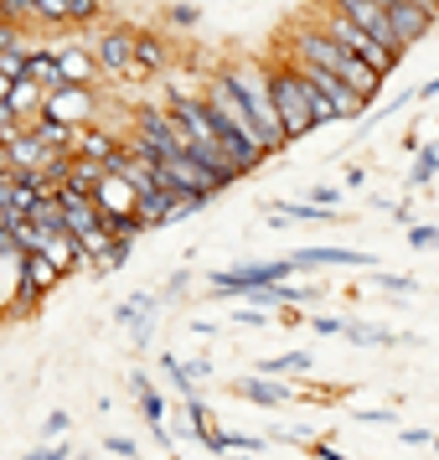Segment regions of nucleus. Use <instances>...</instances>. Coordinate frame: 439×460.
<instances>
[{
	"instance_id": "f257e3e1",
	"label": "nucleus",
	"mask_w": 439,
	"mask_h": 460,
	"mask_svg": "<svg viewBox=\"0 0 439 460\" xmlns=\"http://www.w3.org/2000/svg\"><path fill=\"white\" fill-rule=\"evenodd\" d=\"M285 58H300V63H315V67H326V73H336L347 88L362 93V104H373L377 93H382V73L367 67L362 58H352L347 47H336L315 22H294L290 26V37H285Z\"/></svg>"
},
{
	"instance_id": "f03ea898",
	"label": "nucleus",
	"mask_w": 439,
	"mask_h": 460,
	"mask_svg": "<svg viewBox=\"0 0 439 460\" xmlns=\"http://www.w3.org/2000/svg\"><path fill=\"white\" fill-rule=\"evenodd\" d=\"M228 73V84L238 88V99L249 104L253 125H259V140H264V150H285L290 146V135H285V119H279V104H274V67L264 63H228L223 67Z\"/></svg>"
},
{
	"instance_id": "7ed1b4c3",
	"label": "nucleus",
	"mask_w": 439,
	"mask_h": 460,
	"mask_svg": "<svg viewBox=\"0 0 439 460\" xmlns=\"http://www.w3.org/2000/svg\"><path fill=\"white\" fill-rule=\"evenodd\" d=\"M202 104L212 109V119L228 129V135H233V140H238L243 150H259V155H269V150H264V140H259V125H253L249 104L238 99V88L228 84V73H223V67H217V73H207V84H202Z\"/></svg>"
},
{
	"instance_id": "20e7f679",
	"label": "nucleus",
	"mask_w": 439,
	"mask_h": 460,
	"mask_svg": "<svg viewBox=\"0 0 439 460\" xmlns=\"http://www.w3.org/2000/svg\"><path fill=\"white\" fill-rule=\"evenodd\" d=\"M315 26H320V31H326V37H331L336 47H347L352 58H362L367 67H377L382 78H388V73H393V67L403 63V52H393V47H382L377 37H367L362 26L347 22L341 11H331V5H315Z\"/></svg>"
},
{
	"instance_id": "39448f33",
	"label": "nucleus",
	"mask_w": 439,
	"mask_h": 460,
	"mask_svg": "<svg viewBox=\"0 0 439 460\" xmlns=\"http://www.w3.org/2000/svg\"><path fill=\"white\" fill-rule=\"evenodd\" d=\"M294 274L290 259H259V264H233V270H217L212 274V295H259V290H274Z\"/></svg>"
},
{
	"instance_id": "423d86ee",
	"label": "nucleus",
	"mask_w": 439,
	"mask_h": 460,
	"mask_svg": "<svg viewBox=\"0 0 439 460\" xmlns=\"http://www.w3.org/2000/svg\"><path fill=\"white\" fill-rule=\"evenodd\" d=\"M274 104H279V119H285V135L300 140L315 129V114H311V84L294 73V67H274Z\"/></svg>"
},
{
	"instance_id": "0eeeda50",
	"label": "nucleus",
	"mask_w": 439,
	"mask_h": 460,
	"mask_svg": "<svg viewBox=\"0 0 439 460\" xmlns=\"http://www.w3.org/2000/svg\"><path fill=\"white\" fill-rule=\"evenodd\" d=\"M93 63L104 78H129V84H140V67H135V26H104V31H93Z\"/></svg>"
},
{
	"instance_id": "6e6552de",
	"label": "nucleus",
	"mask_w": 439,
	"mask_h": 460,
	"mask_svg": "<svg viewBox=\"0 0 439 460\" xmlns=\"http://www.w3.org/2000/svg\"><path fill=\"white\" fill-rule=\"evenodd\" d=\"M135 140L155 155V161H171V155H187V140H181V125L171 109H135Z\"/></svg>"
},
{
	"instance_id": "1a4fd4ad",
	"label": "nucleus",
	"mask_w": 439,
	"mask_h": 460,
	"mask_svg": "<svg viewBox=\"0 0 439 460\" xmlns=\"http://www.w3.org/2000/svg\"><path fill=\"white\" fill-rule=\"evenodd\" d=\"M285 67H294V73H300V78H305V84H311L315 93H320V99H331L341 119H356V114L367 109V104H362V93H356V88H347L341 78H336V73H326V67L300 63V58H285Z\"/></svg>"
},
{
	"instance_id": "9d476101",
	"label": "nucleus",
	"mask_w": 439,
	"mask_h": 460,
	"mask_svg": "<svg viewBox=\"0 0 439 460\" xmlns=\"http://www.w3.org/2000/svg\"><path fill=\"white\" fill-rule=\"evenodd\" d=\"M320 5H331V11H341L347 22H356L367 37H377L382 47H393V52H403L393 37V22H388V5L382 0H320Z\"/></svg>"
},
{
	"instance_id": "9b49d317",
	"label": "nucleus",
	"mask_w": 439,
	"mask_h": 460,
	"mask_svg": "<svg viewBox=\"0 0 439 460\" xmlns=\"http://www.w3.org/2000/svg\"><path fill=\"white\" fill-rule=\"evenodd\" d=\"M93 88H57V93H47V114L42 119H57L67 129H93Z\"/></svg>"
},
{
	"instance_id": "f8f14e48",
	"label": "nucleus",
	"mask_w": 439,
	"mask_h": 460,
	"mask_svg": "<svg viewBox=\"0 0 439 460\" xmlns=\"http://www.w3.org/2000/svg\"><path fill=\"white\" fill-rule=\"evenodd\" d=\"M382 5H388V22H393V37H398L403 52L435 31V16H429V11H418L414 0H382Z\"/></svg>"
},
{
	"instance_id": "ddd939ff",
	"label": "nucleus",
	"mask_w": 439,
	"mask_h": 460,
	"mask_svg": "<svg viewBox=\"0 0 439 460\" xmlns=\"http://www.w3.org/2000/svg\"><path fill=\"white\" fill-rule=\"evenodd\" d=\"M290 264H294V270H373V253L326 243V249H294Z\"/></svg>"
},
{
	"instance_id": "4468645a",
	"label": "nucleus",
	"mask_w": 439,
	"mask_h": 460,
	"mask_svg": "<svg viewBox=\"0 0 439 460\" xmlns=\"http://www.w3.org/2000/svg\"><path fill=\"white\" fill-rule=\"evenodd\" d=\"M135 67H140V84H150V78H166L171 67V42L161 37V31H135Z\"/></svg>"
},
{
	"instance_id": "2eb2a0df",
	"label": "nucleus",
	"mask_w": 439,
	"mask_h": 460,
	"mask_svg": "<svg viewBox=\"0 0 439 460\" xmlns=\"http://www.w3.org/2000/svg\"><path fill=\"white\" fill-rule=\"evenodd\" d=\"M155 311H161V295H129V300H119V305H114V321H125L129 332H135V347H145Z\"/></svg>"
},
{
	"instance_id": "dca6fc26",
	"label": "nucleus",
	"mask_w": 439,
	"mask_h": 460,
	"mask_svg": "<svg viewBox=\"0 0 439 460\" xmlns=\"http://www.w3.org/2000/svg\"><path fill=\"white\" fill-rule=\"evenodd\" d=\"M22 295H26V253L22 249H5V253H0V311L16 315Z\"/></svg>"
},
{
	"instance_id": "f3484780",
	"label": "nucleus",
	"mask_w": 439,
	"mask_h": 460,
	"mask_svg": "<svg viewBox=\"0 0 439 460\" xmlns=\"http://www.w3.org/2000/svg\"><path fill=\"white\" fill-rule=\"evenodd\" d=\"M57 52V67H63V84L67 88H93L99 84V63L88 47H52Z\"/></svg>"
},
{
	"instance_id": "a211bd4d",
	"label": "nucleus",
	"mask_w": 439,
	"mask_h": 460,
	"mask_svg": "<svg viewBox=\"0 0 439 460\" xmlns=\"http://www.w3.org/2000/svg\"><path fill=\"white\" fill-rule=\"evenodd\" d=\"M26 78H31L37 88H47V93L67 88V84H63V67H57V52H52V47H31V52H26Z\"/></svg>"
},
{
	"instance_id": "6ab92c4d",
	"label": "nucleus",
	"mask_w": 439,
	"mask_h": 460,
	"mask_svg": "<svg viewBox=\"0 0 439 460\" xmlns=\"http://www.w3.org/2000/svg\"><path fill=\"white\" fill-rule=\"evenodd\" d=\"M238 394L249 398V403H259V409H279V403H290V388L279 383V377H238Z\"/></svg>"
},
{
	"instance_id": "aec40b11",
	"label": "nucleus",
	"mask_w": 439,
	"mask_h": 460,
	"mask_svg": "<svg viewBox=\"0 0 439 460\" xmlns=\"http://www.w3.org/2000/svg\"><path fill=\"white\" fill-rule=\"evenodd\" d=\"M264 212L274 223H336L341 217L336 208H315V202H269Z\"/></svg>"
},
{
	"instance_id": "412c9836",
	"label": "nucleus",
	"mask_w": 439,
	"mask_h": 460,
	"mask_svg": "<svg viewBox=\"0 0 439 460\" xmlns=\"http://www.w3.org/2000/svg\"><path fill=\"white\" fill-rule=\"evenodd\" d=\"M119 150H125V140H119V135H109V129H83L73 155H93V161L114 166V155H119Z\"/></svg>"
},
{
	"instance_id": "4be33fe9",
	"label": "nucleus",
	"mask_w": 439,
	"mask_h": 460,
	"mask_svg": "<svg viewBox=\"0 0 439 460\" xmlns=\"http://www.w3.org/2000/svg\"><path fill=\"white\" fill-rule=\"evenodd\" d=\"M129 388H135V398H140V414H145V424H150V429H161V424H166V398L150 388V377H145V373L129 377Z\"/></svg>"
},
{
	"instance_id": "5701e85b",
	"label": "nucleus",
	"mask_w": 439,
	"mask_h": 460,
	"mask_svg": "<svg viewBox=\"0 0 439 460\" xmlns=\"http://www.w3.org/2000/svg\"><path fill=\"white\" fill-rule=\"evenodd\" d=\"M31 135H37L47 150H67V155H73L83 129H67V125H57V119H37V129H31Z\"/></svg>"
},
{
	"instance_id": "b1692460",
	"label": "nucleus",
	"mask_w": 439,
	"mask_h": 460,
	"mask_svg": "<svg viewBox=\"0 0 439 460\" xmlns=\"http://www.w3.org/2000/svg\"><path fill=\"white\" fill-rule=\"evenodd\" d=\"M315 362L311 352H279V357H264L259 362V377H285V373H311Z\"/></svg>"
},
{
	"instance_id": "393cba45",
	"label": "nucleus",
	"mask_w": 439,
	"mask_h": 460,
	"mask_svg": "<svg viewBox=\"0 0 439 460\" xmlns=\"http://www.w3.org/2000/svg\"><path fill=\"white\" fill-rule=\"evenodd\" d=\"M435 171H439V140L418 150V166L408 171V181H414V187H429V181H435Z\"/></svg>"
},
{
	"instance_id": "a878e982",
	"label": "nucleus",
	"mask_w": 439,
	"mask_h": 460,
	"mask_svg": "<svg viewBox=\"0 0 439 460\" xmlns=\"http://www.w3.org/2000/svg\"><path fill=\"white\" fill-rule=\"evenodd\" d=\"M347 341H367V347H393L398 336L393 332H377V326H362V321H347Z\"/></svg>"
},
{
	"instance_id": "bb28decb",
	"label": "nucleus",
	"mask_w": 439,
	"mask_h": 460,
	"mask_svg": "<svg viewBox=\"0 0 439 460\" xmlns=\"http://www.w3.org/2000/svg\"><path fill=\"white\" fill-rule=\"evenodd\" d=\"M37 22L67 26V22H73V0H37Z\"/></svg>"
},
{
	"instance_id": "cd10ccee",
	"label": "nucleus",
	"mask_w": 439,
	"mask_h": 460,
	"mask_svg": "<svg viewBox=\"0 0 439 460\" xmlns=\"http://www.w3.org/2000/svg\"><path fill=\"white\" fill-rule=\"evenodd\" d=\"M377 285L388 295H418V279H408V274H377Z\"/></svg>"
},
{
	"instance_id": "c85d7f7f",
	"label": "nucleus",
	"mask_w": 439,
	"mask_h": 460,
	"mask_svg": "<svg viewBox=\"0 0 439 460\" xmlns=\"http://www.w3.org/2000/svg\"><path fill=\"white\" fill-rule=\"evenodd\" d=\"M166 22L187 31V26H197V22H202V11H197V5H171V11H166Z\"/></svg>"
},
{
	"instance_id": "c756f323",
	"label": "nucleus",
	"mask_w": 439,
	"mask_h": 460,
	"mask_svg": "<svg viewBox=\"0 0 439 460\" xmlns=\"http://www.w3.org/2000/svg\"><path fill=\"white\" fill-rule=\"evenodd\" d=\"M408 243H414V249H435V243H439V228H429V223H414V228H408Z\"/></svg>"
},
{
	"instance_id": "7c9ffc66",
	"label": "nucleus",
	"mask_w": 439,
	"mask_h": 460,
	"mask_svg": "<svg viewBox=\"0 0 439 460\" xmlns=\"http://www.w3.org/2000/svg\"><path fill=\"white\" fill-rule=\"evenodd\" d=\"M22 460H78V456H73V445H42V450H31Z\"/></svg>"
},
{
	"instance_id": "2f4dec72",
	"label": "nucleus",
	"mask_w": 439,
	"mask_h": 460,
	"mask_svg": "<svg viewBox=\"0 0 439 460\" xmlns=\"http://www.w3.org/2000/svg\"><path fill=\"white\" fill-rule=\"evenodd\" d=\"M311 332H315V336H341V332H347V321H336V315H315Z\"/></svg>"
},
{
	"instance_id": "473e14b6",
	"label": "nucleus",
	"mask_w": 439,
	"mask_h": 460,
	"mask_svg": "<svg viewBox=\"0 0 439 460\" xmlns=\"http://www.w3.org/2000/svg\"><path fill=\"white\" fill-rule=\"evenodd\" d=\"M5 11H11V22L22 26V22H31V16H37V0H5Z\"/></svg>"
},
{
	"instance_id": "72a5a7b5",
	"label": "nucleus",
	"mask_w": 439,
	"mask_h": 460,
	"mask_svg": "<svg viewBox=\"0 0 439 460\" xmlns=\"http://www.w3.org/2000/svg\"><path fill=\"white\" fill-rule=\"evenodd\" d=\"M233 321H238V326H269V315L259 311V305H243V311L233 315Z\"/></svg>"
},
{
	"instance_id": "f704fd0d",
	"label": "nucleus",
	"mask_w": 439,
	"mask_h": 460,
	"mask_svg": "<svg viewBox=\"0 0 439 460\" xmlns=\"http://www.w3.org/2000/svg\"><path fill=\"white\" fill-rule=\"evenodd\" d=\"M104 445H109V456H119V460H135V439L114 435V439H104Z\"/></svg>"
},
{
	"instance_id": "c9c22d12",
	"label": "nucleus",
	"mask_w": 439,
	"mask_h": 460,
	"mask_svg": "<svg viewBox=\"0 0 439 460\" xmlns=\"http://www.w3.org/2000/svg\"><path fill=\"white\" fill-rule=\"evenodd\" d=\"M311 202H315V208H336V202H341V191H336V187H311Z\"/></svg>"
},
{
	"instance_id": "e433bc0d",
	"label": "nucleus",
	"mask_w": 439,
	"mask_h": 460,
	"mask_svg": "<svg viewBox=\"0 0 439 460\" xmlns=\"http://www.w3.org/2000/svg\"><path fill=\"white\" fill-rule=\"evenodd\" d=\"M362 424H393V409H356Z\"/></svg>"
},
{
	"instance_id": "4c0bfd02",
	"label": "nucleus",
	"mask_w": 439,
	"mask_h": 460,
	"mask_svg": "<svg viewBox=\"0 0 439 460\" xmlns=\"http://www.w3.org/2000/svg\"><path fill=\"white\" fill-rule=\"evenodd\" d=\"M42 429H47V439H57V435L67 429V414H63V409H57V414H47V424H42Z\"/></svg>"
},
{
	"instance_id": "58836bf2",
	"label": "nucleus",
	"mask_w": 439,
	"mask_h": 460,
	"mask_svg": "<svg viewBox=\"0 0 439 460\" xmlns=\"http://www.w3.org/2000/svg\"><path fill=\"white\" fill-rule=\"evenodd\" d=\"M181 362H187V357H181ZM187 373H191V383H202V377L212 373V362L207 357H197V362H187Z\"/></svg>"
},
{
	"instance_id": "ea45409f",
	"label": "nucleus",
	"mask_w": 439,
	"mask_h": 460,
	"mask_svg": "<svg viewBox=\"0 0 439 460\" xmlns=\"http://www.w3.org/2000/svg\"><path fill=\"white\" fill-rule=\"evenodd\" d=\"M403 445H435V435L429 429H403Z\"/></svg>"
},
{
	"instance_id": "a19ab883",
	"label": "nucleus",
	"mask_w": 439,
	"mask_h": 460,
	"mask_svg": "<svg viewBox=\"0 0 439 460\" xmlns=\"http://www.w3.org/2000/svg\"><path fill=\"white\" fill-rule=\"evenodd\" d=\"M305 450H311L315 460H347V456H341V450H331V445H305Z\"/></svg>"
},
{
	"instance_id": "79ce46f5",
	"label": "nucleus",
	"mask_w": 439,
	"mask_h": 460,
	"mask_svg": "<svg viewBox=\"0 0 439 460\" xmlns=\"http://www.w3.org/2000/svg\"><path fill=\"white\" fill-rule=\"evenodd\" d=\"M435 93H439V73H435V78H429L424 88H418V99H435Z\"/></svg>"
},
{
	"instance_id": "37998d69",
	"label": "nucleus",
	"mask_w": 439,
	"mask_h": 460,
	"mask_svg": "<svg viewBox=\"0 0 439 460\" xmlns=\"http://www.w3.org/2000/svg\"><path fill=\"white\" fill-rule=\"evenodd\" d=\"M0 26H16L11 22V11H5V0H0Z\"/></svg>"
},
{
	"instance_id": "c03bdc74",
	"label": "nucleus",
	"mask_w": 439,
	"mask_h": 460,
	"mask_svg": "<svg viewBox=\"0 0 439 460\" xmlns=\"http://www.w3.org/2000/svg\"><path fill=\"white\" fill-rule=\"evenodd\" d=\"M135 460H140V456H135Z\"/></svg>"
}]
</instances>
